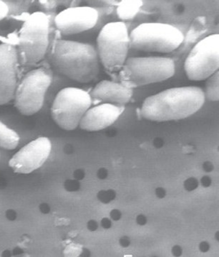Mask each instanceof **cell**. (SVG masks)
<instances>
[{"label": "cell", "instance_id": "5b68a950", "mask_svg": "<svg viewBox=\"0 0 219 257\" xmlns=\"http://www.w3.org/2000/svg\"><path fill=\"white\" fill-rule=\"evenodd\" d=\"M184 34L169 24L143 23L130 34V47L146 52L170 53L180 46Z\"/></svg>", "mask_w": 219, "mask_h": 257}, {"label": "cell", "instance_id": "4fadbf2b", "mask_svg": "<svg viewBox=\"0 0 219 257\" xmlns=\"http://www.w3.org/2000/svg\"><path fill=\"white\" fill-rule=\"evenodd\" d=\"M124 106L104 103L90 108L80 121L82 130L96 132L108 127L124 112Z\"/></svg>", "mask_w": 219, "mask_h": 257}, {"label": "cell", "instance_id": "ac0fdd59", "mask_svg": "<svg viewBox=\"0 0 219 257\" xmlns=\"http://www.w3.org/2000/svg\"><path fill=\"white\" fill-rule=\"evenodd\" d=\"M10 9L4 2L0 0V22L8 16Z\"/></svg>", "mask_w": 219, "mask_h": 257}, {"label": "cell", "instance_id": "7c38bea8", "mask_svg": "<svg viewBox=\"0 0 219 257\" xmlns=\"http://www.w3.org/2000/svg\"><path fill=\"white\" fill-rule=\"evenodd\" d=\"M18 56L16 48L10 44H0V105L14 98L17 87Z\"/></svg>", "mask_w": 219, "mask_h": 257}, {"label": "cell", "instance_id": "30bf717a", "mask_svg": "<svg viewBox=\"0 0 219 257\" xmlns=\"http://www.w3.org/2000/svg\"><path fill=\"white\" fill-rule=\"evenodd\" d=\"M51 151L50 140L47 137H38L17 152L10 159L8 165L17 174H30L45 164Z\"/></svg>", "mask_w": 219, "mask_h": 257}, {"label": "cell", "instance_id": "9c48e42d", "mask_svg": "<svg viewBox=\"0 0 219 257\" xmlns=\"http://www.w3.org/2000/svg\"><path fill=\"white\" fill-rule=\"evenodd\" d=\"M190 80H206L218 71L219 68V35L214 34L204 38L193 47L184 65Z\"/></svg>", "mask_w": 219, "mask_h": 257}, {"label": "cell", "instance_id": "277c9868", "mask_svg": "<svg viewBox=\"0 0 219 257\" xmlns=\"http://www.w3.org/2000/svg\"><path fill=\"white\" fill-rule=\"evenodd\" d=\"M50 20L46 14L36 12L27 17L18 39V60L22 65L32 66L44 58L49 46Z\"/></svg>", "mask_w": 219, "mask_h": 257}, {"label": "cell", "instance_id": "6da1fadb", "mask_svg": "<svg viewBox=\"0 0 219 257\" xmlns=\"http://www.w3.org/2000/svg\"><path fill=\"white\" fill-rule=\"evenodd\" d=\"M205 99L204 92L199 87H172L147 97L140 110L148 120H180L198 112Z\"/></svg>", "mask_w": 219, "mask_h": 257}, {"label": "cell", "instance_id": "2e32d148", "mask_svg": "<svg viewBox=\"0 0 219 257\" xmlns=\"http://www.w3.org/2000/svg\"><path fill=\"white\" fill-rule=\"evenodd\" d=\"M142 1H123L118 7V17L122 20H132L134 18L142 6Z\"/></svg>", "mask_w": 219, "mask_h": 257}, {"label": "cell", "instance_id": "e0dca14e", "mask_svg": "<svg viewBox=\"0 0 219 257\" xmlns=\"http://www.w3.org/2000/svg\"><path fill=\"white\" fill-rule=\"evenodd\" d=\"M205 97L211 101L219 99V72L216 71L207 78L204 92Z\"/></svg>", "mask_w": 219, "mask_h": 257}, {"label": "cell", "instance_id": "52a82bcc", "mask_svg": "<svg viewBox=\"0 0 219 257\" xmlns=\"http://www.w3.org/2000/svg\"><path fill=\"white\" fill-rule=\"evenodd\" d=\"M92 104L88 92L78 87H65L53 101L51 108L53 120L63 130H75Z\"/></svg>", "mask_w": 219, "mask_h": 257}, {"label": "cell", "instance_id": "8992f818", "mask_svg": "<svg viewBox=\"0 0 219 257\" xmlns=\"http://www.w3.org/2000/svg\"><path fill=\"white\" fill-rule=\"evenodd\" d=\"M97 53L106 71L116 73L128 59L130 34L123 22H110L102 27L97 39Z\"/></svg>", "mask_w": 219, "mask_h": 257}, {"label": "cell", "instance_id": "ba28073f", "mask_svg": "<svg viewBox=\"0 0 219 257\" xmlns=\"http://www.w3.org/2000/svg\"><path fill=\"white\" fill-rule=\"evenodd\" d=\"M52 75L48 68H36L26 73L17 85L15 106L24 115L30 116L40 110L46 94L52 83Z\"/></svg>", "mask_w": 219, "mask_h": 257}, {"label": "cell", "instance_id": "5bb4252c", "mask_svg": "<svg viewBox=\"0 0 219 257\" xmlns=\"http://www.w3.org/2000/svg\"><path fill=\"white\" fill-rule=\"evenodd\" d=\"M90 94L94 105L109 103L124 106L131 100L133 90L122 83L102 80L96 85Z\"/></svg>", "mask_w": 219, "mask_h": 257}, {"label": "cell", "instance_id": "9a60e30c", "mask_svg": "<svg viewBox=\"0 0 219 257\" xmlns=\"http://www.w3.org/2000/svg\"><path fill=\"white\" fill-rule=\"evenodd\" d=\"M20 142L18 133L0 121V147L4 150H15Z\"/></svg>", "mask_w": 219, "mask_h": 257}, {"label": "cell", "instance_id": "7a4b0ae2", "mask_svg": "<svg viewBox=\"0 0 219 257\" xmlns=\"http://www.w3.org/2000/svg\"><path fill=\"white\" fill-rule=\"evenodd\" d=\"M50 61L62 74L82 83L93 81L100 68L95 48L74 41L59 39L53 43Z\"/></svg>", "mask_w": 219, "mask_h": 257}, {"label": "cell", "instance_id": "8fae6325", "mask_svg": "<svg viewBox=\"0 0 219 257\" xmlns=\"http://www.w3.org/2000/svg\"><path fill=\"white\" fill-rule=\"evenodd\" d=\"M98 17L96 9L90 7H73L58 14L54 18V24L62 35H73L94 28Z\"/></svg>", "mask_w": 219, "mask_h": 257}, {"label": "cell", "instance_id": "3957f363", "mask_svg": "<svg viewBox=\"0 0 219 257\" xmlns=\"http://www.w3.org/2000/svg\"><path fill=\"white\" fill-rule=\"evenodd\" d=\"M174 73L176 65L170 58H129L120 71L119 80L124 86L132 89L164 81L172 78Z\"/></svg>", "mask_w": 219, "mask_h": 257}]
</instances>
